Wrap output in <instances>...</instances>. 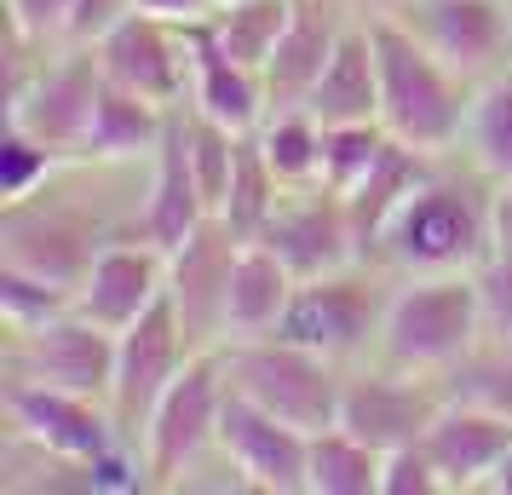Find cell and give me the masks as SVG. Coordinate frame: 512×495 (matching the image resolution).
Returning <instances> with one entry per match:
<instances>
[{
    "instance_id": "obj_10",
    "label": "cell",
    "mask_w": 512,
    "mask_h": 495,
    "mask_svg": "<svg viewBox=\"0 0 512 495\" xmlns=\"http://www.w3.org/2000/svg\"><path fill=\"white\" fill-rule=\"evenodd\" d=\"M104 81H110V75L98 64V47H70V41H58V47L47 52L41 75H35L18 98H6V121H24L29 133H41L58 156H81Z\"/></svg>"
},
{
    "instance_id": "obj_38",
    "label": "cell",
    "mask_w": 512,
    "mask_h": 495,
    "mask_svg": "<svg viewBox=\"0 0 512 495\" xmlns=\"http://www.w3.org/2000/svg\"><path fill=\"white\" fill-rule=\"evenodd\" d=\"M127 12H133V0H70L64 41H70V47H98V41H104Z\"/></svg>"
},
{
    "instance_id": "obj_11",
    "label": "cell",
    "mask_w": 512,
    "mask_h": 495,
    "mask_svg": "<svg viewBox=\"0 0 512 495\" xmlns=\"http://www.w3.org/2000/svg\"><path fill=\"white\" fill-rule=\"evenodd\" d=\"M190 340H185V323H179V311L173 300H156V306L144 311L139 323H127L116 334V375H110V409H116V426L139 444L144 421H150V409L162 403V392L173 386V375L190 363Z\"/></svg>"
},
{
    "instance_id": "obj_17",
    "label": "cell",
    "mask_w": 512,
    "mask_h": 495,
    "mask_svg": "<svg viewBox=\"0 0 512 495\" xmlns=\"http://www.w3.org/2000/svg\"><path fill=\"white\" fill-rule=\"evenodd\" d=\"M98 64L116 87H133V93L156 98V104H185L190 98V64H196V47H190V29L173 24V18H156V12H127L104 41H98Z\"/></svg>"
},
{
    "instance_id": "obj_12",
    "label": "cell",
    "mask_w": 512,
    "mask_h": 495,
    "mask_svg": "<svg viewBox=\"0 0 512 495\" xmlns=\"http://www.w3.org/2000/svg\"><path fill=\"white\" fill-rule=\"evenodd\" d=\"M242 254V236L213 213L167 254V300L185 323L190 352L225 346V306H231V271Z\"/></svg>"
},
{
    "instance_id": "obj_3",
    "label": "cell",
    "mask_w": 512,
    "mask_h": 495,
    "mask_svg": "<svg viewBox=\"0 0 512 495\" xmlns=\"http://www.w3.org/2000/svg\"><path fill=\"white\" fill-rule=\"evenodd\" d=\"M374 64H380V121L386 133L415 150H461L472 81L455 75L397 12H369Z\"/></svg>"
},
{
    "instance_id": "obj_25",
    "label": "cell",
    "mask_w": 512,
    "mask_h": 495,
    "mask_svg": "<svg viewBox=\"0 0 512 495\" xmlns=\"http://www.w3.org/2000/svg\"><path fill=\"white\" fill-rule=\"evenodd\" d=\"M167 116H173L167 104L133 93V87L104 81V93H98V110H93V127H87L81 156H93V162H150V156L162 150Z\"/></svg>"
},
{
    "instance_id": "obj_28",
    "label": "cell",
    "mask_w": 512,
    "mask_h": 495,
    "mask_svg": "<svg viewBox=\"0 0 512 495\" xmlns=\"http://www.w3.org/2000/svg\"><path fill=\"white\" fill-rule=\"evenodd\" d=\"M461 150H466V162H478L495 185L512 179V70L489 75V81L472 87Z\"/></svg>"
},
{
    "instance_id": "obj_35",
    "label": "cell",
    "mask_w": 512,
    "mask_h": 495,
    "mask_svg": "<svg viewBox=\"0 0 512 495\" xmlns=\"http://www.w3.org/2000/svg\"><path fill=\"white\" fill-rule=\"evenodd\" d=\"M70 306H75V288L0 265V329H35V323H47V317H58Z\"/></svg>"
},
{
    "instance_id": "obj_16",
    "label": "cell",
    "mask_w": 512,
    "mask_h": 495,
    "mask_svg": "<svg viewBox=\"0 0 512 495\" xmlns=\"http://www.w3.org/2000/svg\"><path fill=\"white\" fill-rule=\"evenodd\" d=\"M219 449L236 461L254 495H311V432L242 398L236 386L219 415Z\"/></svg>"
},
{
    "instance_id": "obj_2",
    "label": "cell",
    "mask_w": 512,
    "mask_h": 495,
    "mask_svg": "<svg viewBox=\"0 0 512 495\" xmlns=\"http://www.w3.org/2000/svg\"><path fill=\"white\" fill-rule=\"evenodd\" d=\"M489 254H495V179L478 162H466V150H443L386 219L374 265H386L392 277H438V271H478Z\"/></svg>"
},
{
    "instance_id": "obj_26",
    "label": "cell",
    "mask_w": 512,
    "mask_h": 495,
    "mask_svg": "<svg viewBox=\"0 0 512 495\" xmlns=\"http://www.w3.org/2000/svg\"><path fill=\"white\" fill-rule=\"evenodd\" d=\"M426 162H432V150H415V144L392 139V150L380 156V167H374L363 185L346 196L351 208V225H357V248H363V260H374V248H380V231H386V219L397 213V202L415 190V179L426 173Z\"/></svg>"
},
{
    "instance_id": "obj_43",
    "label": "cell",
    "mask_w": 512,
    "mask_h": 495,
    "mask_svg": "<svg viewBox=\"0 0 512 495\" xmlns=\"http://www.w3.org/2000/svg\"><path fill=\"white\" fill-rule=\"evenodd\" d=\"M363 12H392V6H403V0H357Z\"/></svg>"
},
{
    "instance_id": "obj_20",
    "label": "cell",
    "mask_w": 512,
    "mask_h": 495,
    "mask_svg": "<svg viewBox=\"0 0 512 495\" xmlns=\"http://www.w3.org/2000/svg\"><path fill=\"white\" fill-rule=\"evenodd\" d=\"M363 6L357 0H294L288 12V29H282L277 52L265 58V87H271V104H305L323 64L334 58L340 35L351 29Z\"/></svg>"
},
{
    "instance_id": "obj_29",
    "label": "cell",
    "mask_w": 512,
    "mask_h": 495,
    "mask_svg": "<svg viewBox=\"0 0 512 495\" xmlns=\"http://www.w3.org/2000/svg\"><path fill=\"white\" fill-rule=\"evenodd\" d=\"M386 455L346 426L311 432V495H380Z\"/></svg>"
},
{
    "instance_id": "obj_41",
    "label": "cell",
    "mask_w": 512,
    "mask_h": 495,
    "mask_svg": "<svg viewBox=\"0 0 512 495\" xmlns=\"http://www.w3.org/2000/svg\"><path fill=\"white\" fill-rule=\"evenodd\" d=\"M495 254L512 260V179L495 185Z\"/></svg>"
},
{
    "instance_id": "obj_7",
    "label": "cell",
    "mask_w": 512,
    "mask_h": 495,
    "mask_svg": "<svg viewBox=\"0 0 512 495\" xmlns=\"http://www.w3.org/2000/svg\"><path fill=\"white\" fill-rule=\"evenodd\" d=\"M225 352V375L242 398L265 403L271 415L294 421L300 432H328L340 426V392H346V369L328 357L305 352L282 334H259V340H231Z\"/></svg>"
},
{
    "instance_id": "obj_42",
    "label": "cell",
    "mask_w": 512,
    "mask_h": 495,
    "mask_svg": "<svg viewBox=\"0 0 512 495\" xmlns=\"http://www.w3.org/2000/svg\"><path fill=\"white\" fill-rule=\"evenodd\" d=\"M489 495H512V455H507V467L495 472V484H489Z\"/></svg>"
},
{
    "instance_id": "obj_40",
    "label": "cell",
    "mask_w": 512,
    "mask_h": 495,
    "mask_svg": "<svg viewBox=\"0 0 512 495\" xmlns=\"http://www.w3.org/2000/svg\"><path fill=\"white\" fill-rule=\"evenodd\" d=\"M139 12H156V18H173V24H208L213 18V0H133Z\"/></svg>"
},
{
    "instance_id": "obj_36",
    "label": "cell",
    "mask_w": 512,
    "mask_h": 495,
    "mask_svg": "<svg viewBox=\"0 0 512 495\" xmlns=\"http://www.w3.org/2000/svg\"><path fill=\"white\" fill-rule=\"evenodd\" d=\"M380 495H449L438 461L426 438L420 444H403V449H386V467H380Z\"/></svg>"
},
{
    "instance_id": "obj_22",
    "label": "cell",
    "mask_w": 512,
    "mask_h": 495,
    "mask_svg": "<svg viewBox=\"0 0 512 495\" xmlns=\"http://www.w3.org/2000/svg\"><path fill=\"white\" fill-rule=\"evenodd\" d=\"M190 47H196V64H190V110L225 121L231 133H259V121L271 116V87H265V70L242 64L213 41L202 24H190Z\"/></svg>"
},
{
    "instance_id": "obj_15",
    "label": "cell",
    "mask_w": 512,
    "mask_h": 495,
    "mask_svg": "<svg viewBox=\"0 0 512 495\" xmlns=\"http://www.w3.org/2000/svg\"><path fill=\"white\" fill-rule=\"evenodd\" d=\"M392 12L472 87L512 70V0H403Z\"/></svg>"
},
{
    "instance_id": "obj_23",
    "label": "cell",
    "mask_w": 512,
    "mask_h": 495,
    "mask_svg": "<svg viewBox=\"0 0 512 495\" xmlns=\"http://www.w3.org/2000/svg\"><path fill=\"white\" fill-rule=\"evenodd\" d=\"M317 116L334 121H380V64H374V35H369V12H357L351 29L340 35L334 58L323 64L317 87L305 98Z\"/></svg>"
},
{
    "instance_id": "obj_39",
    "label": "cell",
    "mask_w": 512,
    "mask_h": 495,
    "mask_svg": "<svg viewBox=\"0 0 512 495\" xmlns=\"http://www.w3.org/2000/svg\"><path fill=\"white\" fill-rule=\"evenodd\" d=\"M64 18H70V0H6V24L41 41H64Z\"/></svg>"
},
{
    "instance_id": "obj_31",
    "label": "cell",
    "mask_w": 512,
    "mask_h": 495,
    "mask_svg": "<svg viewBox=\"0 0 512 495\" xmlns=\"http://www.w3.org/2000/svg\"><path fill=\"white\" fill-rule=\"evenodd\" d=\"M282 190H288V185L277 179V167L265 162L259 139H254V133H242L236 173H231V190H225V208H219V219H225L242 242H259L265 219H271V208L282 202Z\"/></svg>"
},
{
    "instance_id": "obj_18",
    "label": "cell",
    "mask_w": 512,
    "mask_h": 495,
    "mask_svg": "<svg viewBox=\"0 0 512 495\" xmlns=\"http://www.w3.org/2000/svg\"><path fill=\"white\" fill-rule=\"evenodd\" d=\"M167 294V248H156L150 236H121L93 260V271L75 288V311H87L93 323L121 334L127 323H139L144 311Z\"/></svg>"
},
{
    "instance_id": "obj_8",
    "label": "cell",
    "mask_w": 512,
    "mask_h": 495,
    "mask_svg": "<svg viewBox=\"0 0 512 495\" xmlns=\"http://www.w3.org/2000/svg\"><path fill=\"white\" fill-rule=\"evenodd\" d=\"M110 375H116V334L75 306L35 329L0 334V380H41L110 403Z\"/></svg>"
},
{
    "instance_id": "obj_21",
    "label": "cell",
    "mask_w": 512,
    "mask_h": 495,
    "mask_svg": "<svg viewBox=\"0 0 512 495\" xmlns=\"http://www.w3.org/2000/svg\"><path fill=\"white\" fill-rule=\"evenodd\" d=\"M202 219H213L208 196L196 185V167H190V144H185V116L173 104L162 133V150L150 156V185H144V213H139V236H150L156 248H179Z\"/></svg>"
},
{
    "instance_id": "obj_24",
    "label": "cell",
    "mask_w": 512,
    "mask_h": 495,
    "mask_svg": "<svg viewBox=\"0 0 512 495\" xmlns=\"http://www.w3.org/2000/svg\"><path fill=\"white\" fill-rule=\"evenodd\" d=\"M300 277L277 260V248L265 242H242L231 271V306H225V346L231 340H259V334H277L282 311L294 300Z\"/></svg>"
},
{
    "instance_id": "obj_9",
    "label": "cell",
    "mask_w": 512,
    "mask_h": 495,
    "mask_svg": "<svg viewBox=\"0 0 512 495\" xmlns=\"http://www.w3.org/2000/svg\"><path fill=\"white\" fill-rule=\"evenodd\" d=\"M449 403V386L443 375H420V369H403V363H386V357H369L346 369V392H340V426L357 432L363 444H374L380 455L403 444H420L438 409Z\"/></svg>"
},
{
    "instance_id": "obj_14",
    "label": "cell",
    "mask_w": 512,
    "mask_h": 495,
    "mask_svg": "<svg viewBox=\"0 0 512 495\" xmlns=\"http://www.w3.org/2000/svg\"><path fill=\"white\" fill-rule=\"evenodd\" d=\"M259 242H265V248H277V260L288 265L300 283H305V277H323V271H340V265L363 260L346 196H340L334 185H323V179L282 190V202L271 208Z\"/></svg>"
},
{
    "instance_id": "obj_19",
    "label": "cell",
    "mask_w": 512,
    "mask_h": 495,
    "mask_svg": "<svg viewBox=\"0 0 512 495\" xmlns=\"http://www.w3.org/2000/svg\"><path fill=\"white\" fill-rule=\"evenodd\" d=\"M426 449H432L449 495H478V490L489 495L495 472L507 467V455H512V421L484 409V403L449 398L438 409L432 432H426Z\"/></svg>"
},
{
    "instance_id": "obj_30",
    "label": "cell",
    "mask_w": 512,
    "mask_h": 495,
    "mask_svg": "<svg viewBox=\"0 0 512 495\" xmlns=\"http://www.w3.org/2000/svg\"><path fill=\"white\" fill-rule=\"evenodd\" d=\"M288 12H294V0H231V6H213V18L202 29L231 58L265 70V58L277 52L282 29H288Z\"/></svg>"
},
{
    "instance_id": "obj_5",
    "label": "cell",
    "mask_w": 512,
    "mask_h": 495,
    "mask_svg": "<svg viewBox=\"0 0 512 495\" xmlns=\"http://www.w3.org/2000/svg\"><path fill=\"white\" fill-rule=\"evenodd\" d=\"M484 346V311L472 271H438V277H397L380 357L420 369V375H449L455 363Z\"/></svg>"
},
{
    "instance_id": "obj_27",
    "label": "cell",
    "mask_w": 512,
    "mask_h": 495,
    "mask_svg": "<svg viewBox=\"0 0 512 495\" xmlns=\"http://www.w3.org/2000/svg\"><path fill=\"white\" fill-rule=\"evenodd\" d=\"M259 150L265 162L277 167L282 185H311L323 179V139L328 121L311 110V104H271V116L259 121Z\"/></svg>"
},
{
    "instance_id": "obj_32",
    "label": "cell",
    "mask_w": 512,
    "mask_h": 495,
    "mask_svg": "<svg viewBox=\"0 0 512 495\" xmlns=\"http://www.w3.org/2000/svg\"><path fill=\"white\" fill-rule=\"evenodd\" d=\"M392 150V133H386V121H334L323 139V185H334L340 196L369 179L380 156Z\"/></svg>"
},
{
    "instance_id": "obj_34",
    "label": "cell",
    "mask_w": 512,
    "mask_h": 495,
    "mask_svg": "<svg viewBox=\"0 0 512 495\" xmlns=\"http://www.w3.org/2000/svg\"><path fill=\"white\" fill-rule=\"evenodd\" d=\"M443 386H449V398L484 403V409H495V415L512 421V346L484 340L466 363H455V369L443 375Z\"/></svg>"
},
{
    "instance_id": "obj_37",
    "label": "cell",
    "mask_w": 512,
    "mask_h": 495,
    "mask_svg": "<svg viewBox=\"0 0 512 495\" xmlns=\"http://www.w3.org/2000/svg\"><path fill=\"white\" fill-rule=\"evenodd\" d=\"M472 283H478V311H484V340L512 346V260L507 254H489L472 271Z\"/></svg>"
},
{
    "instance_id": "obj_13",
    "label": "cell",
    "mask_w": 512,
    "mask_h": 495,
    "mask_svg": "<svg viewBox=\"0 0 512 495\" xmlns=\"http://www.w3.org/2000/svg\"><path fill=\"white\" fill-rule=\"evenodd\" d=\"M0 415L12 432L35 438L52 455H70V461H98L116 444H127V432L116 426V409L104 398L41 386V380H0Z\"/></svg>"
},
{
    "instance_id": "obj_4",
    "label": "cell",
    "mask_w": 512,
    "mask_h": 495,
    "mask_svg": "<svg viewBox=\"0 0 512 495\" xmlns=\"http://www.w3.org/2000/svg\"><path fill=\"white\" fill-rule=\"evenodd\" d=\"M392 288H397V277L374 260L305 277L294 288L288 311H282L277 334L305 346V352L328 357V363H340V369H357V363L380 357V329H386Z\"/></svg>"
},
{
    "instance_id": "obj_33",
    "label": "cell",
    "mask_w": 512,
    "mask_h": 495,
    "mask_svg": "<svg viewBox=\"0 0 512 495\" xmlns=\"http://www.w3.org/2000/svg\"><path fill=\"white\" fill-rule=\"evenodd\" d=\"M70 156H58L41 133H29L24 121H6L0 133V202H18L29 190H41Z\"/></svg>"
},
{
    "instance_id": "obj_1",
    "label": "cell",
    "mask_w": 512,
    "mask_h": 495,
    "mask_svg": "<svg viewBox=\"0 0 512 495\" xmlns=\"http://www.w3.org/2000/svg\"><path fill=\"white\" fill-rule=\"evenodd\" d=\"M144 185H150V162L70 156L41 190L0 202V265L81 288V277L110 242L139 236Z\"/></svg>"
},
{
    "instance_id": "obj_6",
    "label": "cell",
    "mask_w": 512,
    "mask_h": 495,
    "mask_svg": "<svg viewBox=\"0 0 512 495\" xmlns=\"http://www.w3.org/2000/svg\"><path fill=\"white\" fill-rule=\"evenodd\" d=\"M231 398V375H225V352H196L173 375V386L162 392V403L150 409V421L139 432L144 467L156 490H185V478L213 449H219V415Z\"/></svg>"
}]
</instances>
